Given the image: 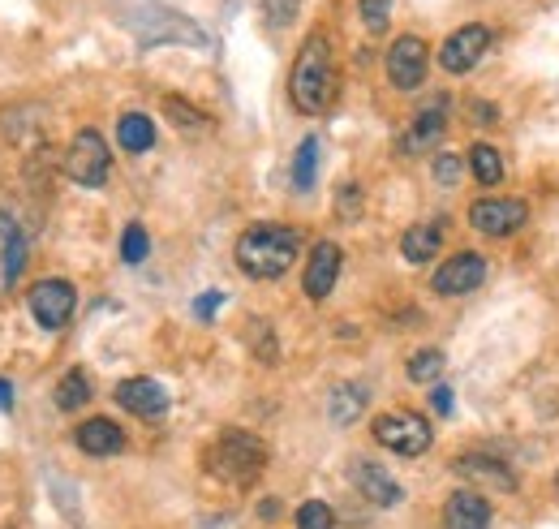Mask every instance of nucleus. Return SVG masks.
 I'll use <instances>...</instances> for the list:
<instances>
[{
    "mask_svg": "<svg viewBox=\"0 0 559 529\" xmlns=\"http://www.w3.org/2000/svg\"><path fill=\"white\" fill-rule=\"evenodd\" d=\"M435 181L439 185H461V160H456V155H448V151H439L435 155Z\"/></svg>",
    "mask_w": 559,
    "mask_h": 529,
    "instance_id": "obj_31",
    "label": "nucleus"
},
{
    "mask_svg": "<svg viewBox=\"0 0 559 529\" xmlns=\"http://www.w3.org/2000/svg\"><path fill=\"white\" fill-rule=\"evenodd\" d=\"M0 237H5V263H0V280L13 289V280H18L22 267H26V237H22V228L5 216V211H0Z\"/></svg>",
    "mask_w": 559,
    "mask_h": 529,
    "instance_id": "obj_19",
    "label": "nucleus"
},
{
    "mask_svg": "<svg viewBox=\"0 0 559 529\" xmlns=\"http://www.w3.org/2000/svg\"><path fill=\"white\" fill-rule=\"evenodd\" d=\"M452 469L473 482V491H478V486H491V491H516V474L508 469V461H499V456L465 452V456H456Z\"/></svg>",
    "mask_w": 559,
    "mask_h": 529,
    "instance_id": "obj_12",
    "label": "nucleus"
},
{
    "mask_svg": "<svg viewBox=\"0 0 559 529\" xmlns=\"http://www.w3.org/2000/svg\"><path fill=\"white\" fill-rule=\"evenodd\" d=\"M443 362H448V357H443L439 349H418L409 357V379L413 383H435L443 375Z\"/></svg>",
    "mask_w": 559,
    "mask_h": 529,
    "instance_id": "obj_26",
    "label": "nucleus"
},
{
    "mask_svg": "<svg viewBox=\"0 0 559 529\" xmlns=\"http://www.w3.org/2000/svg\"><path fill=\"white\" fill-rule=\"evenodd\" d=\"M258 512H263V517L271 521V517H276V512H280V504H276V499H267V504H258Z\"/></svg>",
    "mask_w": 559,
    "mask_h": 529,
    "instance_id": "obj_38",
    "label": "nucleus"
},
{
    "mask_svg": "<svg viewBox=\"0 0 559 529\" xmlns=\"http://www.w3.org/2000/svg\"><path fill=\"white\" fill-rule=\"evenodd\" d=\"M112 173V151L99 130H78L65 151V177L82 185V190H99Z\"/></svg>",
    "mask_w": 559,
    "mask_h": 529,
    "instance_id": "obj_5",
    "label": "nucleus"
},
{
    "mask_svg": "<svg viewBox=\"0 0 559 529\" xmlns=\"http://www.w3.org/2000/svg\"><path fill=\"white\" fill-rule=\"evenodd\" d=\"M301 233L284 224H254L237 237V267L254 280H280L297 263Z\"/></svg>",
    "mask_w": 559,
    "mask_h": 529,
    "instance_id": "obj_2",
    "label": "nucleus"
},
{
    "mask_svg": "<svg viewBox=\"0 0 559 529\" xmlns=\"http://www.w3.org/2000/svg\"><path fill=\"white\" fill-rule=\"evenodd\" d=\"M297 529H336V512L323 499H306L297 508Z\"/></svg>",
    "mask_w": 559,
    "mask_h": 529,
    "instance_id": "obj_28",
    "label": "nucleus"
},
{
    "mask_svg": "<svg viewBox=\"0 0 559 529\" xmlns=\"http://www.w3.org/2000/svg\"><path fill=\"white\" fill-rule=\"evenodd\" d=\"M26 306H31V314H35L39 327H48V332H61V327L74 319L78 289H74L69 280H61V276H48V280H39L35 289H31Z\"/></svg>",
    "mask_w": 559,
    "mask_h": 529,
    "instance_id": "obj_6",
    "label": "nucleus"
},
{
    "mask_svg": "<svg viewBox=\"0 0 559 529\" xmlns=\"http://www.w3.org/2000/svg\"><path fill=\"white\" fill-rule=\"evenodd\" d=\"M117 142H121V151H129V155L151 151L155 147V125H151V117H142V112H125V117L117 121Z\"/></svg>",
    "mask_w": 559,
    "mask_h": 529,
    "instance_id": "obj_20",
    "label": "nucleus"
},
{
    "mask_svg": "<svg viewBox=\"0 0 559 529\" xmlns=\"http://www.w3.org/2000/svg\"><path fill=\"white\" fill-rule=\"evenodd\" d=\"M86 400H91V379H86L82 370H65L61 383H56V409L78 413Z\"/></svg>",
    "mask_w": 559,
    "mask_h": 529,
    "instance_id": "obj_23",
    "label": "nucleus"
},
{
    "mask_svg": "<svg viewBox=\"0 0 559 529\" xmlns=\"http://www.w3.org/2000/svg\"><path fill=\"white\" fill-rule=\"evenodd\" d=\"M370 435H375L379 448L396 452V456H422V452H430V443H435V431L426 426V418L422 413H409V409L379 413V418L370 422Z\"/></svg>",
    "mask_w": 559,
    "mask_h": 529,
    "instance_id": "obj_4",
    "label": "nucleus"
},
{
    "mask_svg": "<svg viewBox=\"0 0 559 529\" xmlns=\"http://www.w3.org/2000/svg\"><path fill=\"white\" fill-rule=\"evenodd\" d=\"M267 5H271V9H276V13H271V22H276V26H284V22H289V18H293V9H297V0H267Z\"/></svg>",
    "mask_w": 559,
    "mask_h": 529,
    "instance_id": "obj_35",
    "label": "nucleus"
},
{
    "mask_svg": "<svg viewBox=\"0 0 559 529\" xmlns=\"http://www.w3.org/2000/svg\"><path fill=\"white\" fill-rule=\"evenodd\" d=\"M220 306H224V293H220V289H211V293H203V297H198V302H194V314L207 323V319H211V314L220 310Z\"/></svg>",
    "mask_w": 559,
    "mask_h": 529,
    "instance_id": "obj_34",
    "label": "nucleus"
},
{
    "mask_svg": "<svg viewBox=\"0 0 559 529\" xmlns=\"http://www.w3.org/2000/svg\"><path fill=\"white\" fill-rule=\"evenodd\" d=\"M74 443L86 456H117L125 448V431L112 418H86L74 431Z\"/></svg>",
    "mask_w": 559,
    "mask_h": 529,
    "instance_id": "obj_17",
    "label": "nucleus"
},
{
    "mask_svg": "<svg viewBox=\"0 0 559 529\" xmlns=\"http://www.w3.org/2000/svg\"><path fill=\"white\" fill-rule=\"evenodd\" d=\"M469 108L478 112V121H482V125H495V121H499V112H495L491 104H469Z\"/></svg>",
    "mask_w": 559,
    "mask_h": 529,
    "instance_id": "obj_36",
    "label": "nucleus"
},
{
    "mask_svg": "<svg viewBox=\"0 0 559 529\" xmlns=\"http://www.w3.org/2000/svg\"><path fill=\"white\" fill-rule=\"evenodd\" d=\"M482 280H486V259L478 250H461V254H452L448 263H439V271L430 276V289L439 297H465L478 289Z\"/></svg>",
    "mask_w": 559,
    "mask_h": 529,
    "instance_id": "obj_9",
    "label": "nucleus"
},
{
    "mask_svg": "<svg viewBox=\"0 0 559 529\" xmlns=\"http://www.w3.org/2000/svg\"><path fill=\"white\" fill-rule=\"evenodd\" d=\"M430 409H435L439 418H448L452 413V388L448 383H435V388H430Z\"/></svg>",
    "mask_w": 559,
    "mask_h": 529,
    "instance_id": "obj_33",
    "label": "nucleus"
},
{
    "mask_svg": "<svg viewBox=\"0 0 559 529\" xmlns=\"http://www.w3.org/2000/svg\"><path fill=\"white\" fill-rule=\"evenodd\" d=\"M336 216L349 220V224L362 216V185H357V181H344L336 190Z\"/></svg>",
    "mask_w": 559,
    "mask_h": 529,
    "instance_id": "obj_29",
    "label": "nucleus"
},
{
    "mask_svg": "<svg viewBox=\"0 0 559 529\" xmlns=\"http://www.w3.org/2000/svg\"><path fill=\"white\" fill-rule=\"evenodd\" d=\"M112 396H117V405L125 413H134V418H164L168 413V392L155 379H125V383H117Z\"/></svg>",
    "mask_w": 559,
    "mask_h": 529,
    "instance_id": "obj_13",
    "label": "nucleus"
},
{
    "mask_svg": "<svg viewBox=\"0 0 559 529\" xmlns=\"http://www.w3.org/2000/svg\"><path fill=\"white\" fill-rule=\"evenodd\" d=\"M555 486H559V474H555Z\"/></svg>",
    "mask_w": 559,
    "mask_h": 529,
    "instance_id": "obj_39",
    "label": "nucleus"
},
{
    "mask_svg": "<svg viewBox=\"0 0 559 529\" xmlns=\"http://www.w3.org/2000/svg\"><path fill=\"white\" fill-rule=\"evenodd\" d=\"M0 409H13V388L0 379Z\"/></svg>",
    "mask_w": 559,
    "mask_h": 529,
    "instance_id": "obj_37",
    "label": "nucleus"
},
{
    "mask_svg": "<svg viewBox=\"0 0 559 529\" xmlns=\"http://www.w3.org/2000/svg\"><path fill=\"white\" fill-rule=\"evenodd\" d=\"M357 9H362V22L370 35H383L387 22H392V0H362Z\"/></svg>",
    "mask_w": 559,
    "mask_h": 529,
    "instance_id": "obj_30",
    "label": "nucleus"
},
{
    "mask_svg": "<svg viewBox=\"0 0 559 529\" xmlns=\"http://www.w3.org/2000/svg\"><path fill=\"white\" fill-rule=\"evenodd\" d=\"M525 220H529L525 198H478L469 207V224L482 237H512L516 228H525Z\"/></svg>",
    "mask_w": 559,
    "mask_h": 529,
    "instance_id": "obj_7",
    "label": "nucleus"
},
{
    "mask_svg": "<svg viewBox=\"0 0 559 529\" xmlns=\"http://www.w3.org/2000/svg\"><path fill=\"white\" fill-rule=\"evenodd\" d=\"M353 482H357V491H362L375 508H396L400 499H405L400 482L387 474L383 465H375V461H357V465H353Z\"/></svg>",
    "mask_w": 559,
    "mask_h": 529,
    "instance_id": "obj_15",
    "label": "nucleus"
},
{
    "mask_svg": "<svg viewBox=\"0 0 559 529\" xmlns=\"http://www.w3.org/2000/svg\"><path fill=\"white\" fill-rule=\"evenodd\" d=\"M443 529H491V504L482 499V491H456L443 504Z\"/></svg>",
    "mask_w": 559,
    "mask_h": 529,
    "instance_id": "obj_16",
    "label": "nucleus"
},
{
    "mask_svg": "<svg viewBox=\"0 0 559 529\" xmlns=\"http://www.w3.org/2000/svg\"><path fill=\"white\" fill-rule=\"evenodd\" d=\"M314 181H319V138H306L293 155V185L301 194H310Z\"/></svg>",
    "mask_w": 559,
    "mask_h": 529,
    "instance_id": "obj_24",
    "label": "nucleus"
},
{
    "mask_svg": "<svg viewBox=\"0 0 559 529\" xmlns=\"http://www.w3.org/2000/svg\"><path fill=\"white\" fill-rule=\"evenodd\" d=\"M164 112H168V121L177 125V130H207L211 117L203 108H194L190 99H181V95H164Z\"/></svg>",
    "mask_w": 559,
    "mask_h": 529,
    "instance_id": "obj_25",
    "label": "nucleus"
},
{
    "mask_svg": "<svg viewBox=\"0 0 559 529\" xmlns=\"http://www.w3.org/2000/svg\"><path fill=\"white\" fill-rule=\"evenodd\" d=\"M486 48H491V31H486L482 22H469L439 44V65L448 69V74H469V69L486 56Z\"/></svg>",
    "mask_w": 559,
    "mask_h": 529,
    "instance_id": "obj_10",
    "label": "nucleus"
},
{
    "mask_svg": "<svg viewBox=\"0 0 559 529\" xmlns=\"http://www.w3.org/2000/svg\"><path fill=\"white\" fill-rule=\"evenodd\" d=\"M250 340H254V353H258V362H276V340H271V327H267L263 319H254V332H250Z\"/></svg>",
    "mask_w": 559,
    "mask_h": 529,
    "instance_id": "obj_32",
    "label": "nucleus"
},
{
    "mask_svg": "<svg viewBox=\"0 0 559 529\" xmlns=\"http://www.w3.org/2000/svg\"><path fill=\"white\" fill-rule=\"evenodd\" d=\"M207 474L228 486H254L267 469V443L250 431H224L207 448Z\"/></svg>",
    "mask_w": 559,
    "mask_h": 529,
    "instance_id": "obj_3",
    "label": "nucleus"
},
{
    "mask_svg": "<svg viewBox=\"0 0 559 529\" xmlns=\"http://www.w3.org/2000/svg\"><path fill=\"white\" fill-rule=\"evenodd\" d=\"M340 267H344V250L336 241H319L306 259V276H301V289H306L310 302H327L340 280Z\"/></svg>",
    "mask_w": 559,
    "mask_h": 529,
    "instance_id": "obj_11",
    "label": "nucleus"
},
{
    "mask_svg": "<svg viewBox=\"0 0 559 529\" xmlns=\"http://www.w3.org/2000/svg\"><path fill=\"white\" fill-rule=\"evenodd\" d=\"M289 95L293 104L306 112V117H323L336 99V61H332V44H327L323 31H314L306 44H301L293 74H289Z\"/></svg>",
    "mask_w": 559,
    "mask_h": 529,
    "instance_id": "obj_1",
    "label": "nucleus"
},
{
    "mask_svg": "<svg viewBox=\"0 0 559 529\" xmlns=\"http://www.w3.org/2000/svg\"><path fill=\"white\" fill-rule=\"evenodd\" d=\"M469 173L478 177V185H499L504 181V160L491 142H473L469 147Z\"/></svg>",
    "mask_w": 559,
    "mask_h": 529,
    "instance_id": "obj_22",
    "label": "nucleus"
},
{
    "mask_svg": "<svg viewBox=\"0 0 559 529\" xmlns=\"http://www.w3.org/2000/svg\"><path fill=\"white\" fill-rule=\"evenodd\" d=\"M443 130H448V117H443V104H430L422 108L413 125L400 134V155H422V151H435Z\"/></svg>",
    "mask_w": 559,
    "mask_h": 529,
    "instance_id": "obj_14",
    "label": "nucleus"
},
{
    "mask_svg": "<svg viewBox=\"0 0 559 529\" xmlns=\"http://www.w3.org/2000/svg\"><path fill=\"white\" fill-rule=\"evenodd\" d=\"M151 254V237H147V228L142 224H129L125 233H121V259L129 263V267H138L142 259Z\"/></svg>",
    "mask_w": 559,
    "mask_h": 529,
    "instance_id": "obj_27",
    "label": "nucleus"
},
{
    "mask_svg": "<svg viewBox=\"0 0 559 529\" xmlns=\"http://www.w3.org/2000/svg\"><path fill=\"white\" fill-rule=\"evenodd\" d=\"M443 246V224L439 220H422L405 228V237H400V254H405L409 263H430Z\"/></svg>",
    "mask_w": 559,
    "mask_h": 529,
    "instance_id": "obj_18",
    "label": "nucleus"
},
{
    "mask_svg": "<svg viewBox=\"0 0 559 529\" xmlns=\"http://www.w3.org/2000/svg\"><path fill=\"white\" fill-rule=\"evenodd\" d=\"M426 65H430V52L418 35H400L392 48H387V82L396 91H418L426 82Z\"/></svg>",
    "mask_w": 559,
    "mask_h": 529,
    "instance_id": "obj_8",
    "label": "nucleus"
},
{
    "mask_svg": "<svg viewBox=\"0 0 559 529\" xmlns=\"http://www.w3.org/2000/svg\"><path fill=\"white\" fill-rule=\"evenodd\" d=\"M362 409H366V388L362 383H340V388H332L327 413H332L336 426H353L357 418H362Z\"/></svg>",
    "mask_w": 559,
    "mask_h": 529,
    "instance_id": "obj_21",
    "label": "nucleus"
}]
</instances>
